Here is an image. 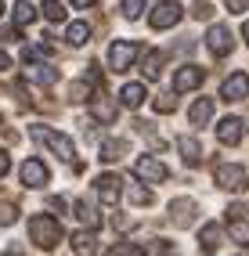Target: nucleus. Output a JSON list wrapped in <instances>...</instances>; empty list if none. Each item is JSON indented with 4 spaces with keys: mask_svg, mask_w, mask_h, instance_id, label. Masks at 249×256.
<instances>
[{
    "mask_svg": "<svg viewBox=\"0 0 249 256\" xmlns=\"http://www.w3.org/2000/svg\"><path fill=\"white\" fill-rule=\"evenodd\" d=\"M220 98H224V101H246V98H249V76H246V72H231V76L220 83Z\"/></svg>",
    "mask_w": 249,
    "mask_h": 256,
    "instance_id": "obj_7",
    "label": "nucleus"
},
{
    "mask_svg": "<svg viewBox=\"0 0 249 256\" xmlns=\"http://www.w3.org/2000/svg\"><path fill=\"white\" fill-rule=\"evenodd\" d=\"M120 152H123L120 141H108V144L102 148V159H105V162H116V159H120Z\"/></svg>",
    "mask_w": 249,
    "mask_h": 256,
    "instance_id": "obj_29",
    "label": "nucleus"
},
{
    "mask_svg": "<svg viewBox=\"0 0 249 256\" xmlns=\"http://www.w3.org/2000/svg\"><path fill=\"white\" fill-rule=\"evenodd\" d=\"M188 119H192L195 126L210 123V119H213V101H210V98H198L195 105H192V112H188Z\"/></svg>",
    "mask_w": 249,
    "mask_h": 256,
    "instance_id": "obj_18",
    "label": "nucleus"
},
{
    "mask_svg": "<svg viewBox=\"0 0 249 256\" xmlns=\"http://www.w3.org/2000/svg\"><path fill=\"white\" fill-rule=\"evenodd\" d=\"M90 116L98 119V123H116V105H108L105 98H94L90 101Z\"/></svg>",
    "mask_w": 249,
    "mask_h": 256,
    "instance_id": "obj_20",
    "label": "nucleus"
},
{
    "mask_svg": "<svg viewBox=\"0 0 249 256\" xmlns=\"http://www.w3.org/2000/svg\"><path fill=\"white\" fill-rule=\"evenodd\" d=\"M32 138H36V141H44V144L51 148L58 159H65V162H72V159H76V148H72V141L65 138V134L51 130V126H32Z\"/></svg>",
    "mask_w": 249,
    "mask_h": 256,
    "instance_id": "obj_2",
    "label": "nucleus"
},
{
    "mask_svg": "<svg viewBox=\"0 0 249 256\" xmlns=\"http://www.w3.org/2000/svg\"><path fill=\"white\" fill-rule=\"evenodd\" d=\"M123 180L116 177V174H102L94 180V188H98V198L105 202V206H116V202H120V195H123V188H120Z\"/></svg>",
    "mask_w": 249,
    "mask_h": 256,
    "instance_id": "obj_9",
    "label": "nucleus"
},
{
    "mask_svg": "<svg viewBox=\"0 0 249 256\" xmlns=\"http://www.w3.org/2000/svg\"><path fill=\"white\" fill-rule=\"evenodd\" d=\"M8 170H11V156H8V152H4V148H0V177H4V174H8Z\"/></svg>",
    "mask_w": 249,
    "mask_h": 256,
    "instance_id": "obj_34",
    "label": "nucleus"
},
{
    "mask_svg": "<svg viewBox=\"0 0 249 256\" xmlns=\"http://www.w3.org/2000/svg\"><path fill=\"white\" fill-rule=\"evenodd\" d=\"M141 54V44L134 40H116L108 47V65H112V72H126L130 65H134V58Z\"/></svg>",
    "mask_w": 249,
    "mask_h": 256,
    "instance_id": "obj_3",
    "label": "nucleus"
},
{
    "mask_svg": "<svg viewBox=\"0 0 249 256\" xmlns=\"http://www.w3.org/2000/svg\"><path fill=\"white\" fill-rule=\"evenodd\" d=\"M120 11H123V18H141L144 0H120Z\"/></svg>",
    "mask_w": 249,
    "mask_h": 256,
    "instance_id": "obj_28",
    "label": "nucleus"
},
{
    "mask_svg": "<svg viewBox=\"0 0 249 256\" xmlns=\"http://www.w3.org/2000/svg\"><path fill=\"white\" fill-rule=\"evenodd\" d=\"M26 80H29V83H40V87H51V83L58 80V72L51 69V65H36V62H26Z\"/></svg>",
    "mask_w": 249,
    "mask_h": 256,
    "instance_id": "obj_15",
    "label": "nucleus"
},
{
    "mask_svg": "<svg viewBox=\"0 0 249 256\" xmlns=\"http://www.w3.org/2000/svg\"><path fill=\"white\" fill-rule=\"evenodd\" d=\"M148 22H152V29H170L180 22V4H174V0H162V4H156V11L148 14Z\"/></svg>",
    "mask_w": 249,
    "mask_h": 256,
    "instance_id": "obj_6",
    "label": "nucleus"
},
{
    "mask_svg": "<svg viewBox=\"0 0 249 256\" xmlns=\"http://www.w3.org/2000/svg\"><path fill=\"white\" fill-rule=\"evenodd\" d=\"M166 174H170V170H166L159 159H152V156H141V159L134 162V177L144 180V184H162Z\"/></svg>",
    "mask_w": 249,
    "mask_h": 256,
    "instance_id": "obj_4",
    "label": "nucleus"
},
{
    "mask_svg": "<svg viewBox=\"0 0 249 256\" xmlns=\"http://www.w3.org/2000/svg\"><path fill=\"white\" fill-rule=\"evenodd\" d=\"M108 256H148L138 242H120V246H112V252Z\"/></svg>",
    "mask_w": 249,
    "mask_h": 256,
    "instance_id": "obj_27",
    "label": "nucleus"
},
{
    "mask_svg": "<svg viewBox=\"0 0 249 256\" xmlns=\"http://www.w3.org/2000/svg\"><path fill=\"white\" fill-rule=\"evenodd\" d=\"M4 69H11V58L4 54V50H0V72H4Z\"/></svg>",
    "mask_w": 249,
    "mask_h": 256,
    "instance_id": "obj_36",
    "label": "nucleus"
},
{
    "mask_svg": "<svg viewBox=\"0 0 249 256\" xmlns=\"http://www.w3.org/2000/svg\"><path fill=\"white\" fill-rule=\"evenodd\" d=\"M220 242H224L220 224H202V231H198V249H202L206 256H213V252L220 249Z\"/></svg>",
    "mask_w": 249,
    "mask_h": 256,
    "instance_id": "obj_13",
    "label": "nucleus"
},
{
    "mask_svg": "<svg viewBox=\"0 0 249 256\" xmlns=\"http://www.w3.org/2000/svg\"><path fill=\"white\" fill-rule=\"evenodd\" d=\"M65 40H69L72 47H83V44L90 40V26L87 22H72L69 29H65Z\"/></svg>",
    "mask_w": 249,
    "mask_h": 256,
    "instance_id": "obj_22",
    "label": "nucleus"
},
{
    "mask_svg": "<svg viewBox=\"0 0 249 256\" xmlns=\"http://www.w3.org/2000/svg\"><path fill=\"white\" fill-rule=\"evenodd\" d=\"M72 210H76V216H80V224H87V228H98V224H102V216H98V210L90 206L87 198H80Z\"/></svg>",
    "mask_w": 249,
    "mask_h": 256,
    "instance_id": "obj_21",
    "label": "nucleus"
},
{
    "mask_svg": "<svg viewBox=\"0 0 249 256\" xmlns=\"http://www.w3.org/2000/svg\"><path fill=\"white\" fill-rule=\"evenodd\" d=\"M0 224H14V206H0Z\"/></svg>",
    "mask_w": 249,
    "mask_h": 256,
    "instance_id": "obj_33",
    "label": "nucleus"
},
{
    "mask_svg": "<svg viewBox=\"0 0 249 256\" xmlns=\"http://www.w3.org/2000/svg\"><path fill=\"white\" fill-rule=\"evenodd\" d=\"M0 14H4V0H0Z\"/></svg>",
    "mask_w": 249,
    "mask_h": 256,
    "instance_id": "obj_40",
    "label": "nucleus"
},
{
    "mask_svg": "<svg viewBox=\"0 0 249 256\" xmlns=\"http://www.w3.org/2000/svg\"><path fill=\"white\" fill-rule=\"evenodd\" d=\"M32 18H36V8H32L29 0H18V4H14V26L22 29V26H29Z\"/></svg>",
    "mask_w": 249,
    "mask_h": 256,
    "instance_id": "obj_23",
    "label": "nucleus"
},
{
    "mask_svg": "<svg viewBox=\"0 0 249 256\" xmlns=\"http://www.w3.org/2000/svg\"><path fill=\"white\" fill-rule=\"evenodd\" d=\"M195 202L192 198H174L170 202V220H174V228H192L195 224Z\"/></svg>",
    "mask_w": 249,
    "mask_h": 256,
    "instance_id": "obj_10",
    "label": "nucleus"
},
{
    "mask_svg": "<svg viewBox=\"0 0 249 256\" xmlns=\"http://www.w3.org/2000/svg\"><path fill=\"white\" fill-rule=\"evenodd\" d=\"M213 177H217V188H224V192H242L246 188V170L242 166L220 162L217 170H213Z\"/></svg>",
    "mask_w": 249,
    "mask_h": 256,
    "instance_id": "obj_5",
    "label": "nucleus"
},
{
    "mask_svg": "<svg viewBox=\"0 0 249 256\" xmlns=\"http://www.w3.org/2000/svg\"><path fill=\"white\" fill-rule=\"evenodd\" d=\"M47 180H51V174H47V166L40 159H26L22 162V184L26 188H44Z\"/></svg>",
    "mask_w": 249,
    "mask_h": 256,
    "instance_id": "obj_11",
    "label": "nucleus"
},
{
    "mask_svg": "<svg viewBox=\"0 0 249 256\" xmlns=\"http://www.w3.org/2000/svg\"><path fill=\"white\" fill-rule=\"evenodd\" d=\"M72 4H76V8H90V4H94V0H72Z\"/></svg>",
    "mask_w": 249,
    "mask_h": 256,
    "instance_id": "obj_37",
    "label": "nucleus"
},
{
    "mask_svg": "<svg viewBox=\"0 0 249 256\" xmlns=\"http://www.w3.org/2000/svg\"><path fill=\"white\" fill-rule=\"evenodd\" d=\"M228 220H231V216H228ZM231 238H235V242H238L242 249H249V224H246L242 216L231 220Z\"/></svg>",
    "mask_w": 249,
    "mask_h": 256,
    "instance_id": "obj_25",
    "label": "nucleus"
},
{
    "mask_svg": "<svg viewBox=\"0 0 249 256\" xmlns=\"http://www.w3.org/2000/svg\"><path fill=\"white\" fill-rule=\"evenodd\" d=\"M174 108H177V98H174V94L156 98V112H174Z\"/></svg>",
    "mask_w": 249,
    "mask_h": 256,
    "instance_id": "obj_30",
    "label": "nucleus"
},
{
    "mask_svg": "<svg viewBox=\"0 0 249 256\" xmlns=\"http://www.w3.org/2000/svg\"><path fill=\"white\" fill-rule=\"evenodd\" d=\"M210 14H213V8L206 4V0H198L195 4V18H210Z\"/></svg>",
    "mask_w": 249,
    "mask_h": 256,
    "instance_id": "obj_32",
    "label": "nucleus"
},
{
    "mask_svg": "<svg viewBox=\"0 0 249 256\" xmlns=\"http://www.w3.org/2000/svg\"><path fill=\"white\" fill-rule=\"evenodd\" d=\"M72 252H76V256H94V252H98L94 228H87V231H76V234H72Z\"/></svg>",
    "mask_w": 249,
    "mask_h": 256,
    "instance_id": "obj_16",
    "label": "nucleus"
},
{
    "mask_svg": "<svg viewBox=\"0 0 249 256\" xmlns=\"http://www.w3.org/2000/svg\"><path fill=\"white\" fill-rule=\"evenodd\" d=\"M228 8L231 11H246V0H228Z\"/></svg>",
    "mask_w": 249,
    "mask_h": 256,
    "instance_id": "obj_35",
    "label": "nucleus"
},
{
    "mask_svg": "<svg viewBox=\"0 0 249 256\" xmlns=\"http://www.w3.org/2000/svg\"><path fill=\"white\" fill-rule=\"evenodd\" d=\"M177 148H180V159H184L188 166L202 162V144H198L195 138H177Z\"/></svg>",
    "mask_w": 249,
    "mask_h": 256,
    "instance_id": "obj_17",
    "label": "nucleus"
},
{
    "mask_svg": "<svg viewBox=\"0 0 249 256\" xmlns=\"http://www.w3.org/2000/svg\"><path fill=\"white\" fill-rule=\"evenodd\" d=\"M206 47H210L217 58H224L228 50H231V29H228V26H210V32H206Z\"/></svg>",
    "mask_w": 249,
    "mask_h": 256,
    "instance_id": "obj_12",
    "label": "nucleus"
},
{
    "mask_svg": "<svg viewBox=\"0 0 249 256\" xmlns=\"http://www.w3.org/2000/svg\"><path fill=\"white\" fill-rule=\"evenodd\" d=\"M144 98H148V94H144V83H126V87L120 90V101H123L126 108H138Z\"/></svg>",
    "mask_w": 249,
    "mask_h": 256,
    "instance_id": "obj_19",
    "label": "nucleus"
},
{
    "mask_svg": "<svg viewBox=\"0 0 249 256\" xmlns=\"http://www.w3.org/2000/svg\"><path fill=\"white\" fill-rule=\"evenodd\" d=\"M130 198H134L138 206H148V202H152V192H148V188H134V192H130Z\"/></svg>",
    "mask_w": 249,
    "mask_h": 256,
    "instance_id": "obj_31",
    "label": "nucleus"
},
{
    "mask_svg": "<svg viewBox=\"0 0 249 256\" xmlns=\"http://www.w3.org/2000/svg\"><path fill=\"white\" fill-rule=\"evenodd\" d=\"M4 256H22V252H18V249H8V252H4Z\"/></svg>",
    "mask_w": 249,
    "mask_h": 256,
    "instance_id": "obj_39",
    "label": "nucleus"
},
{
    "mask_svg": "<svg viewBox=\"0 0 249 256\" xmlns=\"http://www.w3.org/2000/svg\"><path fill=\"white\" fill-rule=\"evenodd\" d=\"M195 87H202V69L198 65H184V69L174 72V94H188Z\"/></svg>",
    "mask_w": 249,
    "mask_h": 256,
    "instance_id": "obj_8",
    "label": "nucleus"
},
{
    "mask_svg": "<svg viewBox=\"0 0 249 256\" xmlns=\"http://www.w3.org/2000/svg\"><path fill=\"white\" fill-rule=\"evenodd\" d=\"M29 238L36 242L40 249H54L62 242V224L51 216V213H36L29 220Z\"/></svg>",
    "mask_w": 249,
    "mask_h": 256,
    "instance_id": "obj_1",
    "label": "nucleus"
},
{
    "mask_svg": "<svg viewBox=\"0 0 249 256\" xmlns=\"http://www.w3.org/2000/svg\"><path fill=\"white\" fill-rule=\"evenodd\" d=\"M40 11H44V18H47V22H65V8L58 4V0H44V8H40Z\"/></svg>",
    "mask_w": 249,
    "mask_h": 256,
    "instance_id": "obj_26",
    "label": "nucleus"
},
{
    "mask_svg": "<svg viewBox=\"0 0 249 256\" xmlns=\"http://www.w3.org/2000/svg\"><path fill=\"white\" fill-rule=\"evenodd\" d=\"M242 36H246V44H249V22H246V26H242Z\"/></svg>",
    "mask_w": 249,
    "mask_h": 256,
    "instance_id": "obj_38",
    "label": "nucleus"
},
{
    "mask_svg": "<svg viewBox=\"0 0 249 256\" xmlns=\"http://www.w3.org/2000/svg\"><path fill=\"white\" fill-rule=\"evenodd\" d=\"M217 138H220V144H238V141H242V119H238V116H228V119H220Z\"/></svg>",
    "mask_w": 249,
    "mask_h": 256,
    "instance_id": "obj_14",
    "label": "nucleus"
},
{
    "mask_svg": "<svg viewBox=\"0 0 249 256\" xmlns=\"http://www.w3.org/2000/svg\"><path fill=\"white\" fill-rule=\"evenodd\" d=\"M162 62H166V54L162 50H152V54H148V62H144V80H159V69H162Z\"/></svg>",
    "mask_w": 249,
    "mask_h": 256,
    "instance_id": "obj_24",
    "label": "nucleus"
}]
</instances>
